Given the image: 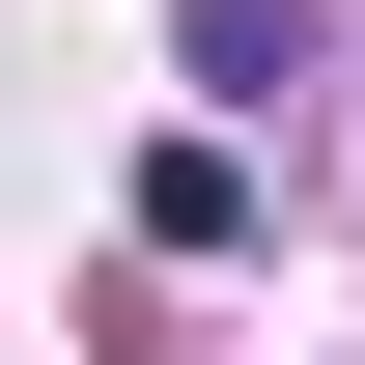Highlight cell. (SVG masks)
I'll list each match as a JSON object with an SVG mask.
<instances>
[{
    "label": "cell",
    "mask_w": 365,
    "mask_h": 365,
    "mask_svg": "<svg viewBox=\"0 0 365 365\" xmlns=\"http://www.w3.org/2000/svg\"><path fill=\"white\" fill-rule=\"evenodd\" d=\"M197 85H225V113H281V85H309V0H197Z\"/></svg>",
    "instance_id": "obj_1"
}]
</instances>
